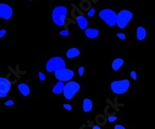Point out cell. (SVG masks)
<instances>
[{
    "label": "cell",
    "instance_id": "6da1fadb",
    "mask_svg": "<svg viewBox=\"0 0 155 129\" xmlns=\"http://www.w3.org/2000/svg\"><path fill=\"white\" fill-rule=\"evenodd\" d=\"M68 13L67 8L65 6H58L54 8L51 13L52 21L56 26L63 27L66 23V19Z\"/></svg>",
    "mask_w": 155,
    "mask_h": 129
},
{
    "label": "cell",
    "instance_id": "7a4b0ae2",
    "mask_svg": "<svg viewBox=\"0 0 155 129\" xmlns=\"http://www.w3.org/2000/svg\"><path fill=\"white\" fill-rule=\"evenodd\" d=\"M46 70L48 73H55L56 71L66 68L65 60L61 57H54L48 60L45 66Z\"/></svg>",
    "mask_w": 155,
    "mask_h": 129
},
{
    "label": "cell",
    "instance_id": "3957f363",
    "mask_svg": "<svg viewBox=\"0 0 155 129\" xmlns=\"http://www.w3.org/2000/svg\"><path fill=\"white\" fill-rule=\"evenodd\" d=\"M99 16L108 27H113L116 25L117 13L114 10L110 9H104L99 12Z\"/></svg>",
    "mask_w": 155,
    "mask_h": 129
},
{
    "label": "cell",
    "instance_id": "277c9868",
    "mask_svg": "<svg viewBox=\"0 0 155 129\" xmlns=\"http://www.w3.org/2000/svg\"><path fill=\"white\" fill-rule=\"evenodd\" d=\"M110 87L113 93L116 95L124 94L129 91L130 87V81L128 79L114 80L110 84Z\"/></svg>",
    "mask_w": 155,
    "mask_h": 129
},
{
    "label": "cell",
    "instance_id": "5b68a950",
    "mask_svg": "<svg viewBox=\"0 0 155 129\" xmlns=\"http://www.w3.org/2000/svg\"><path fill=\"white\" fill-rule=\"evenodd\" d=\"M133 17V14L131 11L127 10H121L119 13H117L116 25L119 29H125L127 25L130 23Z\"/></svg>",
    "mask_w": 155,
    "mask_h": 129
},
{
    "label": "cell",
    "instance_id": "8992f818",
    "mask_svg": "<svg viewBox=\"0 0 155 129\" xmlns=\"http://www.w3.org/2000/svg\"><path fill=\"white\" fill-rule=\"evenodd\" d=\"M81 89L80 84L76 81H73V80H70L66 84H65V87H64L63 94L64 97L65 98L70 101L73 97H75L76 94Z\"/></svg>",
    "mask_w": 155,
    "mask_h": 129
},
{
    "label": "cell",
    "instance_id": "52a82bcc",
    "mask_svg": "<svg viewBox=\"0 0 155 129\" xmlns=\"http://www.w3.org/2000/svg\"><path fill=\"white\" fill-rule=\"evenodd\" d=\"M54 76L58 80V81L62 82H68L71 80L74 76H75V72L74 70L71 69L64 68L61 70L56 71L54 73Z\"/></svg>",
    "mask_w": 155,
    "mask_h": 129
},
{
    "label": "cell",
    "instance_id": "ba28073f",
    "mask_svg": "<svg viewBox=\"0 0 155 129\" xmlns=\"http://www.w3.org/2000/svg\"><path fill=\"white\" fill-rule=\"evenodd\" d=\"M12 88V84L6 77H0V97H7L8 94Z\"/></svg>",
    "mask_w": 155,
    "mask_h": 129
},
{
    "label": "cell",
    "instance_id": "9c48e42d",
    "mask_svg": "<svg viewBox=\"0 0 155 129\" xmlns=\"http://www.w3.org/2000/svg\"><path fill=\"white\" fill-rule=\"evenodd\" d=\"M13 8L6 3H0V18L5 20H10L13 17Z\"/></svg>",
    "mask_w": 155,
    "mask_h": 129
},
{
    "label": "cell",
    "instance_id": "30bf717a",
    "mask_svg": "<svg viewBox=\"0 0 155 129\" xmlns=\"http://www.w3.org/2000/svg\"><path fill=\"white\" fill-rule=\"evenodd\" d=\"M76 20V23L79 26V29H82V30H85L88 27V21L87 18L85 16L82 15H78L75 19Z\"/></svg>",
    "mask_w": 155,
    "mask_h": 129
},
{
    "label": "cell",
    "instance_id": "8fae6325",
    "mask_svg": "<svg viewBox=\"0 0 155 129\" xmlns=\"http://www.w3.org/2000/svg\"><path fill=\"white\" fill-rule=\"evenodd\" d=\"M99 30L98 29L95 28H87L85 30V34L87 38L90 40H94L96 39L98 36H99Z\"/></svg>",
    "mask_w": 155,
    "mask_h": 129
},
{
    "label": "cell",
    "instance_id": "7c38bea8",
    "mask_svg": "<svg viewBox=\"0 0 155 129\" xmlns=\"http://www.w3.org/2000/svg\"><path fill=\"white\" fill-rule=\"evenodd\" d=\"M17 88L19 90V93L21 94L22 96H23V97H28L30 94V88L27 84H24V83L19 84Z\"/></svg>",
    "mask_w": 155,
    "mask_h": 129
},
{
    "label": "cell",
    "instance_id": "4fadbf2b",
    "mask_svg": "<svg viewBox=\"0 0 155 129\" xmlns=\"http://www.w3.org/2000/svg\"><path fill=\"white\" fill-rule=\"evenodd\" d=\"M81 54V51L79 49L76 47H71L67 49V53H66V57L67 59H74L76 57H79Z\"/></svg>",
    "mask_w": 155,
    "mask_h": 129
},
{
    "label": "cell",
    "instance_id": "5bb4252c",
    "mask_svg": "<svg viewBox=\"0 0 155 129\" xmlns=\"http://www.w3.org/2000/svg\"><path fill=\"white\" fill-rule=\"evenodd\" d=\"M148 36V32L146 29L143 27H138L136 29V39L139 41H143Z\"/></svg>",
    "mask_w": 155,
    "mask_h": 129
},
{
    "label": "cell",
    "instance_id": "9a60e30c",
    "mask_svg": "<svg viewBox=\"0 0 155 129\" xmlns=\"http://www.w3.org/2000/svg\"><path fill=\"white\" fill-rule=\"evenodd\" d=\"M92 108H93V103L92 100L89 98H85L82 102V109L84 112L85 113L90 112L92 110Z\"/></svg>",
    "mask_w": 155,
    "mask_h": 129
},
{
    "label": "cell",
    "instance_id": "2e32d148",
    "mask_svg": "<svg viewBox=\"0 0 155 129\" xmlns=\"http://www.w3.org/2000/svg\"><path fill=\"white\" fill-rule=\"evenodd\" d=\"M64 87H65V83L62 81H58L52 88V92L56 95H59L63 93Z\"/></svg>",
    "mask_w": 155,
    "mask_h": 129
},
{
    "label": "cell",
    "instance_id": "e0dca14e",
    "mask_svg": "<svg viewBox=\"0 0 155 129\" xmlns=\"http://www.w3.org/2000/svg\"><path fill=\"white\" fill-rule=\"evenodd\" d=\"M124 64V60L122 58H116L112 63V69L114 71H118Z\"/></svg>",
    "mask_w": 155,
    "mask_h": 129
},
{
    "label": "cell",
    "instance_id": "ac0fdd59",
    "mask_svg": "<svg viewBox=\"0 0 155 129\" xmlns=\"http://www.w3.org/2000/svg\"><path fill=\"white\" fill-rule=\"evenodd\" d=\"M38 77L39 80H40V81H44V80H46V76H45V74L43 72H41V71L38 72Z\"/></svg>",
    "mask_w": 155,
    "mask_h": 129
},
{
    "label": "cell",
    "instance_id": "d6986e66",
    "mask_svg": "<svg viewBox=\"0 0 155 129\" xmlns=\"http://www.w3.org/2000/svg\"><path fill=\"white\" fill-rule=\"evenodd\" d=\"M95 13H96V10H95V8H92L91 10H88V13H87V15H88V17H93L94 15H95Z\"/></svg>",
    "mask_w": 155,
    "mask_h": 129
},
{
    "label": "cell",
    "instance_id": "ffe728a7",
    "mask_svg": "<svg viewBox=\"0 0 155 129\" xmlns=\"http://www.w3.org/2000/svg\"><path fill=\"white\" fill-rule=\"evenodd\" d=\"M59 34L62 36H68L70 35V32L67 29H64V30H62L59 32Z\"/></svg>",
    "mask_w": 155,
    "mask_h": 129
},
{
    "label": "cell",
    "instance_id": "44dd1931",
    "mask_svg": "<svg viewBox=\"0 0 155 129\" xmlns=\"http://www.w3.org/2000/svg\"><path fill=\"white\" fill-rule=\"evenodd\" d=\"M78 73H79V76L82 77L85 74V67H84V66H80V67L78 69Z\"/></svg>",
    "mask_w": 155,
    "mask_h": 129
},
{
    "label": "cell",
    "instance_id": "7402d4cb",
    "mask_svg": "<svg viewBox=\"0 0 155 129\" xmlns=\"http://www.w3.org/2000/svg\"><path fill=\"white\" fill-rule=\"evenodd\" d=\"M116 36L121 40H126V35H125L124 33H123V32H118L116 34Z\"/></svg>",
    "mask_w": 155,
    "mask_h": 129
},
{
    "label": "cell",
    "instance_id": "603a6c76",
    "mask_svg": "<svg viewBox=\"0 0 155 129\" xmlns=\"http://www.w3.org/2000/svg\"><path fill=\"white\" fill-rule=\"evenodd\" d=\"M130 77L132 78L133 80H136V79H137V75H136V71H134V70H132V71L130 72Z\"/></svg>",
    "mask_w": 155,
    "mask_h": 129
},
{
    "label": "cell",
    "instance_id": "cb8c5ba5",
    "mask_svg": "<svg viewBox=\"0 0 155 129\" xmlns=\"http://www.w3.org/2000/svg\"><path fill=\"white\" fill-rule=\"evenodd\" d=\"M108 122H110V123H113V122H116L117 120V117H116V116H109L107 118Z\"/></svg>",
    "mask_w": 155,
    "mask_h": 129
},
{
    "label": "cell",
    "instance_id": "d4e9b609",
    "mask_svg": "<svg viewBox=\"0 0 155 129\" xmlns=\"http://www.w3.org/2000/svg\"><path fill=\"white\" fill-rule=\"evenodd\" d=\"M14 105V101L13 100H8L5 102V106L6 107H12Z\"/></svg>",
    "mask_w": 155,
    "mask_h": 129
},
{
    "label": "cell",
    "instance_id": "484cf974",
    "mask_svg": "<svg viewBox=\"0 0 155 129\" xmlns=\"http://www.w3.org/2000/svg\"><path fill=\"white\" fill-rule=\"evenodd\" d=\"M63 107L65 109H66L67 111H69L72 110V106L70 104H64Z\"/></svg>",
    "mask_w": 155,
    "mask_h": 129
},
{
    "label": "cell",
    "instance_id": "4316f807",
    "mask_svg": "<svg viewBox=\"0 0 155 129\" xmlns=\"http://www.w3.org/2000/svg\"><path fill=\"white\" fill-rule=\"evenodd\" d=\"M6 32H7V31H6V29H1V30H0V38H2L3 36H6Z\"/></svg>",
    "mask_w": 155,
    "mask_h": 129
},
{
    "label": "cell",
    "instance_id": "83f0119b",
    "mask_svg": "<svg viewBox=\"0 0 155 129\" xmlns=\"http://www.w3.org/2000/svg\"><path fill=\"white\" fill-rule=\"evenodd\" d=\"M114 129H126V128L123 127V126L121 125H115V127H114Z\"/></svg>",
    "mask_w": 155,
    "mask_h": 129
},
{
    "label": "cell",
    "instance_id": "f1b7e54d",
    "mask_svg": "<svg viewBox=\"0 0 155 129\" xmlns=\"http://www.w3.org/2000/svg\"><path fill=\"white\" fill-rule=\"evenodd\" d=\"M92 129H101V128H100L99 125H94L93 128H92Z\"/></svg>",
    "mask_w": 155,
    "mask_h": 129
}]
</instances>
